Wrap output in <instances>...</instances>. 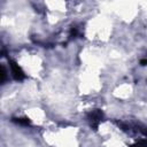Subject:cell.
<instances>
[{"mask_svg": "<svg viewBox=\"0 0 147 147\" xmlns=\"http://www.w3.org/2000/svg\"><path fill=\"white\" fill-rule=\"evenodd\" d=\"M103 119V113L100 109H94L87 114V121L93 130H96Z\"/></svg>", "mask_w": 147, "mask_h": 147, "instance_id": "1", "label": "cell"}, {"mask_svg": "<svg viewBox=\"0 0 147 147\" xmlns=\"http://www.w3.org/2000/svg\"><path fill=\"white\" fill-rule=\"evenodd\" d=\"M9 65H10V71H11V76L15 80H23L25 78V74L22 70V68L13 60L9 61Z\"/></svg>", "mask_w": 147, "mask_h": 147, "instance_id": "2", "label": "cell"}, {"mask_svg": "<svg viewBox=\"0 0 147 147\" xmlns=\"http://www.w3.org/2000/svg\"><path fill=\"white\" fill-rule=\"evenodd\" d=\"M13 122L20 124V125H30L31 121L28 117H18V118H13Z\"/></svg>", "mask_w": 147, "mask_h": 147, "instance_id": "3", "label": "cell"}, {"mask_svg": "<svg viewBox=\"0 0 147 147\" xmlns=\"http://www.w3.org/2000/svg\"><path fill=\"white\" fill-rule=\"evenodd\" d=\"M131 147H147V141L146 140H139L134 145H132Z\"/></svg>", "mask_w": 147, "mask_h": 147, "instance_id": "4", "label": "cell"}, {"mask_svg": "<svg viewBox=\"0 0 147 147\" xmlns=\"http://www.w3.org/2000/svg\"><path fill=\"white\" fill-rule=\"evenodd\" d=\"M6 79V69L3 65H1V83H3Z\"/></svg>", "mask_w": 147, "mask_h": 147, "instance_id": "5", "label": "cell"}, {"mask_svg": "<svg viewBox=\"0 0 147 147\" xmlns=\"http://www.w3.org/2000/svg\"><path fill=\"white\" fill-rule=\"evenodd\" d=\"M140 63H141V65H147V59L141 60V61H140Z\"/></svg>", "mask_w": 147, "mask_h": 147, "instance_id": "6", "label": "cell"}]
</instances>
